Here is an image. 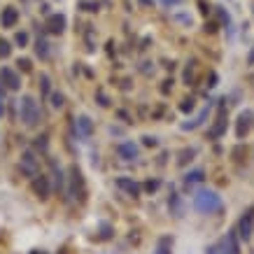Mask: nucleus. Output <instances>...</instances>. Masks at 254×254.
<instances>
[{
	"label": "nucleus",
	"mask_w": 254,
	"mask_h": 254,
	"mask_svg": "<svg viewBox=\"0 0 254 254\" xmlns=\"http://www.w3.org/2000/svg\"><path fill=\"white\" fill-rule=\"evenodd\" d=\"M157 187H159V182H157V180H154V182H147V189H149V191H154Z\"/></svg>",
	"instance_id": "a878e982"
},
{
	"label": "nucleus",
	"mask_w": 254,
	"mask_h": 254,
	"mask_svg": "<svg viewBox=\"0 0 254 254\" xmlns=\"http://www.w3.org/2000/svg\"><path fill=\"white\" fill-rule=\"evenodd\" d=\"M2 114H5V103H2V96H0V119H2Z\"/></svg>",
	"instance_id": "cd10ccee"
},
{
	"label": "nucleus",
	"mask_w": 254,
	"mask_h": 254,
	"mask_svg": "<svg viewBox=\"0 0 254 254\" xmlns=\"http://www.w3.org/2000/svg\"><path fill=\"white\" fill-rule=\"evenodd\" d=\"M208 254H219V250H217V247H210V250H208Z\"/></svg>",
	"instance_id": "c756f323"
},
{
	"label": "nucleus",
	"mask_w": 254,
	"mask_h": 254,
	"mask_svg": "<svg viewBox=\"0 0 254 254\" xmlns=\"http://www.w3.org/2000/svg\"><path fill=\"white\" fill-rule=\"evenodd\" d=\"M40 79H42V91L47 94V91H49V77H47V75H42Z\"/></svg>",
	"instance_id": "b1692460"
},
{
	"label": "nucleus",
	"mask_w": 254,
	"mask_h": 254,
	"mask_svg": "<svg viewBox=\"0 0 254 254\" xmlns=\"http://www.w3.org/2000/svg\"><path fill=\"white\" fill-rule=\"evenodd\" d=\"M0 79H2V84H7V89H12V91L19 89V77L12 68H2V70H0Z\"/></svg>",
	"instance_id": "423d86ee"
},
{
	"label": "nucleus",
	"mask_w": 254,
	"mask_h": 254,
	"mask_svg": "<svg viewBox=\"0 0 254 254\" xmlns=\"http://www.w3.org/2000/svg\"><path fill=\"white\" fill-rule=\"evenodd\" d=\"M52 105L54 107H61L63 105V96H61V94H54V96H52Z\"/></svg>",
	"instance_id": "412c9836"
},
{
	"label": "nucleus",
	"mask_w": 254,
	"mask_h": 254,
	"mask_svg": "<svg viewBox=\"0 0 254 254\" xmlns=\"http://www.w3.org/2000/svg\"><path fill=\"white\" fill-rule=\"evenodd\" d=\"M47 31L54 33V35H59L65 31V17L63 14H52V17L47 19Z\"/></svg>",
	"instance_id": "39448f33"
},
{
	"label": "nucleus",
	"mask_w": 254,
	"mask_h": 254,
	"mask_svg": "<svg viewBox=\"0 0 254 254\" xmlns=\"http://www.w3.org/2000/svg\"><path fill=\"white\" fill-rule=\"evenodd\" d=\"M33 189H35V191L44 198V196L49 193V184H47V180H44V177H40V180H35V182H33Z\"/></svg>",
	"instance_id": "ddd939ff"
},
{
	"label": "nucleus",
	"mask_w": 254,
	"mask_h": 254,
	"mask_svg": "<svg viewBox=\"0 0 254 254\" xmlns=\"http://www.w3.org/2000/svg\"><path fill=\"white\" fill-rule=\"evenodd\" d=\"M75 128H77V133L82 135V138H89V135L94 133V124H91V119H89L87 114H82V117H77Z\"/></svg>",
	"instance_id": "6e6552de"
},
{
	"label": "nucleus",
	"mask_w": 254,
	"mask_h": 254,
	"mask_svg": "<svg viewBox=\"0 0 254 254\" xmlns=\"http://www.w3.org/2000/svg\"><path fill=\"white\" fill-rule=\"evenodd\" d=\"M170 208H173V212H175V217H182V203H180V198H177V193L170 196Z\"/></svg>",
	"instance_id": "f3484780"
},
{
	"label": "nucleus",
	"mask_w": 254,
	"mask_h": 254,
	"mask_svg": "<svg viewBox=\"0 0 254 254\" xmlns=\"http://www.w3.org/2000/svg\"><path fill=\"white\" fill-rule=\"evenodd\" d=\"M19 21V12L14 7H5L2 9V14H0V24H2V28H12L14 24Z\"/></svg>",
	"instance_id": "0eeeda50"
},
{
	"label": "nucleus",
	"mask_w": 254,
	"mask_h": 254,
	"mask_svg": "<svg viewBox=\"0 0 254 254\" xmlns=\"http://www.w3.org/2000/svg\"><path fill=\"white\" fill-rule=\"evenodd\" d=\"M35 52H37V56H40V59H47V56H49V52H47V42H42V40H37Z\"/></svg>",
	"instance_id": "6ab92c4d"
},
{
	"label": "nucleus",
	"mask_w": 254,
	"mask_h": 254,
	"mask_svg": "<svg viewBox=\"0 0 254 254\" xmlns=\"http://www.w3.org/2000/svg\"><path fill=\"white\" fill-rule=\"evenodd\" d=\"M9 52H12V47H9V42H5V40H0V56L5 59V56H9Z\"/></svg>",
	"instance_id": "aec40b11"
},
{
	"label": "nucleus",
	"mask_w": 254,
	"mask_h": 254,
	"mask_svg": "<svg viewBox=\"0 0 254 254\" xmlns=\"http://www.w3.org/2000/svg\"><path fill=\"white\" fill-rule=\"evenodd\" d=\"M170 245H173V238H161L157 247V254H173L170 252Z\"/></svg>",
	"instance_id": "4468645a"
},
{
	"label": "nucleus",
	"mask_w": 254,
	"mask_h": 254,
	"mask_svg": "<svg viewBox=\"0 0 254 254\" xmlns=\"http://www.w3.org/2000/svg\"><path fill=\"white\" fill-rule=\"evenodd\" d=\"M19 65L24 68V72H28V70H31V61H28V59H21V61H19Z\"/></svg>",
	"instance_id": "5701e85b"
},
{
	"label": "nucleus",
	"mask_w": 254,
	"mask_h": 254,
	"mask_svg": "<svg viewBox=\"0 0 254 254\" xmlns=\"http://www.w3.org/2000/svg\"><path fill=\"white\" fill-rule=\"evenodd\" d=\"M17 42L21 44V47H24V44L28 42V35H26V33H17Z\"/></svg>",
	"instance_id": "4be33fe9"
},
{
	"label": "nucleus",
	"mask_w": 254,
	"mask_h": 254,
	"mask_svg": "<svg viewBox=\"0 0 254 254\" xmlns=\"http://www.w3.org/2000/svg\"><path fill=\"white\" fill-rule=\"evenodd\" d=\"M208 112H210V105H208L201 114H198V117H196V122H191V124H182V128H184V131H189V128H196V126H201V122L205 119V117H208Z\"/></svg>",
	"instance_id": "2eb2a0df"
},
{
	"label": "nucleus",
	"mask_w": 254,
	"mask_h": 254,
	"mask_svg": "<svg viewBox=\"0 0 254 254\" xmlns=\"http://www.w3.org/2000/svg\"><path fill=\"white\" fill-rule=\"evenodd\" d=\"M224 128H226V117H219V122H217V126L210 131V138H219L222 133H224Z\"/></svg>",
	"instance_id": "dca6fc26"
},
{
	"label": "nucleus",
	"mask_w": 254,
	"mask_h": 254,
	"mask_svg": "<svg viewBox=\"0 0 254 254\" xmlns=\"http://www.w3.org/2000/svg\"><path fill=\"white\" fill-rule=\"evenodd\" d=\"M21 168L26 170L28 175H37L35 159H33V154H31V152H26V154H24V159H21Z\"/></svg>",
	"instance_id": "9b49d317"
},
{
	"label": "nucleus",
	"mask_w": 254,
	"mask_h": 254,
	"mask_svg": "<svg viewBox=\"0 0 254 254\" xmlns=\"http://www.w3.org/2000/svg\"><path fill=\"white\" fill-rule=\"evenodd\" d=\"M217 250H219V254H240L238 243H236V231L226 233V238H224V240L217 245Z\"/></svg>",
	"instance_id": "20e7f679"
},
{
	"label": "nucleus",
	"mask_w": 254,
	"mask_h": 254,
	"mask_svg": "<svg viewBox=\"0 0 254 254\" xmlns=\"http://www.w3.org/2000/svg\"><path fill=\"white\" fill-rule=\"evenodd\" d=\"M117 154L126 161H131V159L138 157V147L133 145V142H122V145H117Z\"/></svg>",
	"instance_id": "9d476101"
},
{
	"label": "nucleus",
	"mask_w": 254,
	"mask_h": 254,
	"mask_svg": "<svg viewBox=\"0 0 254 254\" xmlns=\"http://www.w3.org/2000/svg\"><path fill=\"white\" fill-rule=\"evenodd\" d=\"M184 180H187V182H201L203 170H191V173H187V175H184Z\"/></svg>",
	"instance_id": "a211bd4d"
},
{
	"label": "nucleus",
	"mask_w": 254,
	"mask_h": 254,
	"mask_svg": "<svg viewBox=\"0 0 254 254\" xmlns=\"http://www.w3.org/2000/svg\"><path fill=\"white\" fill-rule=\"evenodd\" d=\"M252 228H254V208H252V210H247L245 217L240 219L236 233L243 238V240H250V238H252Z\"/></svg>",
	"instance_id": "7ed1b4c3"
},
{
	"label": "nucleus",
	"mask_w": 254,
	"mask_h": 254,
	"mask_svg": "<svg viewBox=\"0 0 254 254\" xmlns=\"http://www.w3.org/2000/svg\"><path fill=\"white\" fill-rule=\"evenodd\" d=\"M247 63H250V65H254V49H252V54H250V59H247Z\"/></svg>",
	"instance_id": "c85d7f7f"
},
{
	"label": "nucleus",
	"mask_w": 254,
	"mask_h": 254,
	"mask_svg": "<svg viewBox=\"0 0 254 254\" xmlns=\"http://www.w3.org/2000/svg\"><path fill=\"white\" fill-rule=\"evenodd\" d=\"M252 114L250 112H240V117H238V128H236V135L238 138H245L247 131H250V126H252Z\"/></svg>",
	"instance_id": "1a4fd4ad"
},
{
	"label": "nucleus",
	"mask_w": 254,
	"mask_h": 254,
	"mask_svg": "<svg viewBox=\"0 0 254 254\" xmlns=\"http://www.w3.org/2000/svg\"><path fill=\"white\" fill-rule=\"evenodd\" d=\"M19 110H21V122L26 124V126H35V124L40 122V107H37L35 98L24 96V98H21V105H19Z\"/></svg>",
	"instance_id": "f03ea898"
},
{
	"label": "nucleus",
	"mask_w": 254,
	"mask_h": 254,
	"mask_svg": "<svg viewBox=\"0 0 254 254\" xmlns=\"http://www.w3.org/2000/svg\"><path fill=\"white\" fill-rule=\"evenodd\" d=\"M117 187H119V189H124V191H128L131 196H138V193H140V187H138L135 182H131V180H126V177L117 180Z\"/></svg>",
	"instance_id": "f8f14e48"
},
{
	"label": "nucleus",
	"mask_w": 254,
	"mask_h": 254,
	"mask_svg": "<svg viewBox=\"0 0 254 254\" xmlns=\"http://www.w3.org/2000/svg\"><path fill=\"white\" fill-rule=\"evenodd\" d=\"M142 140H145V145H157V140H154V138H149V135L147 138H142Z\"/></svg>",
	"instance_id": "bb28decb"
},
{
	"label": "nucleus",
	"mask_w": 254,
	"mask_h": 254,
	"mask_svg": "<svg viewBox=\"0 0 254 254\" xmlns=\"http://www.w3.org/2000/svg\"><path fill=\"white\" fill-rule=\"evenodd\" d=\"M193 205H196V210L203 212V215H212V212H219L224 208V203H222V196L217 191H210V189H203L193 196Z\"/></svg>",
	"instance_id": "f257e3e1"
},
{
	"label": "nucleus",
	"mask_w": 254,
	"mask_h": 254,
	"mask_svg": "<svg viewBox=\"0 0 254 254\" xmlns=\"http://www.w3.org/2000/svg\"><path fill=\"white\" fill-rule=\"evenodd\" d=\"M182 110H184V112H187V110L191 112V110H193V100H184V103H182Z\"/></svg>",
	"instance_id": "393cba45"
}]
</instances>
